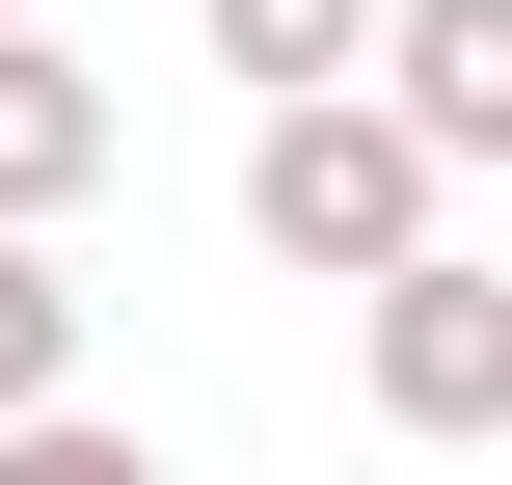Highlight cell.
I'll list each match as a JSON object with an SVG mask.
<instances>
[{
	"mask_svg": "<svg viewBox=\"0 0 512 485\" xmlns=\"http://www.w3.org/2000/svg\"><path fill=\"white\" fill-rule=\"evenodd\" d=\"M216 81H270V108L297 81H378V0H216Z\"/></svg>",
	"mask_w": 512,
	"mask_h": 485,
	"instance_id": "5",
	"label": "cell"
},
{
	"mask_svg": "<svg viewBox=\"0 0 512 485\" xmlns=\"http://www.w3.org/2000/svg\"><path fill=\"white\" fill-rule=\"evenodd\" d=\"M432 189H459V162H432V135H405L378 81H297V108L243 135V243H270L297 297H378V270L432 243Z\"/></svg>",
	"mask_w": 512,
	"mask_h": 485,
	"instance_id": "1",
	"label": "cell"
},
{
	"mask_svg": "<svg viewBox=\"0 0 512 485\" xmlns=\"http://www.w3.org/2000/svg\"><path fill=\"white\" fill-rule=\"evenodd\" d=\"M0 405H81V297H54L27 216H0Z\"/></svg>",
	"mask_w": 512,
	"mask_h": 485,
	"instance_id": "6",
	"label": "cell"
},
{
	"mask_svg": "<svg viewBox=\"0 0 512 485\" xmlns=\"http://www.w3.org/2000/svg\"><path fill=\"white\" fill-rule=\"evenodd\" d=\"M0 485H162V459H135L108 405H0Z\"/></svg>",
	"mask_w": 512,
	"mask_h": 485,
	"instance_id": "7",
	"label": "cell"
},
{
	"mask_svg": "<svg viewBox=\"0 0 512 485\" xmlns=\"http://www.w3.org/2000/svg\"><path fill=\"white\" fill-rule=\"evenodd\" d=\"M0 27H27V0H0Z\"/></svg>",
	"mask_w": 512,
	"mask_h": 485,
	"instance_id": "8",
	"label": "cell"
},
{
	"mask_svg": "<svg viewBox=\"0 0 512 485\" xmlns=\"http://www.w3.org/2000/svg\"><path fill=\"white\" fill-rule=\"evenodd\" d=\"M351 378H378V432L486 459V432H512V270H486V243H405V270L351 297Z\"/></svg>",
	"mask_w": 512,
	"mask_h": 485,
	"instance_id": "2",
	"label": "cell"
},
{
	"mask_svg": "<svg viewBox=\"0 0 512 485\" xmlns=\"http://www.w3.org/2000/svg\"><path fill=\"white\" fill-rule=\"evenodd\" d=\"M81 189H108V81H81V54H54V27H0V216H27V243H54V216H81Z\"/></svg>",
	"mask_w": 512,
	"mask_h": 485,
	"instance_id": "4",
	"label": "cell"
},
{
	"mask_svg": "<svg viewBox=\"0 0 512 485\" xmlns=\"http://www.w3.org/2000/svg\"><path fill=\"white\" fill-rule=\"evenodd\" d=\"M378 108L432 162H512V0H378Z\"/></svg>",
	"mask_w": 512,
	"mask_h": 485,
	"instance_id": "3",
	"label": "cell"
}]
</instances>
